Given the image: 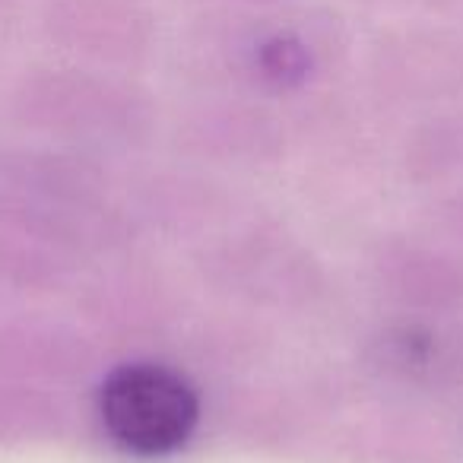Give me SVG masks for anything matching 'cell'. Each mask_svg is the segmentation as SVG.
Here are the masks:
<instances>
[{
    "instance_id": "cell-2",
    "label": "cell",
    "mask_w": 463,
    "mask_h": 463,
    "mask_svg": "<svg viewBox=\"0 0 463 463\" xmlns=\"http://www.w3.org/2000/svg\"><path fill=\"white\" fill-rule=\"evenodd\" d=\"M260 67L267 71V77L279 80V83H289V80H298L308 67V54L298 45L296 39H270L264 48H260Z\"/></svg>"
},
{
    "instance_id": "cell-1",
    "label": "cell",
    "mask_w": 463,
    "mask_h": 463,
    "mask_svg": "<svg viewBox=\"0 0 463 463\" xmlns=\"http://www.w3.org/2000/svg\"><path fill=\"white\" fill-rule=\"evenodd\" d=\"M197 393L165 365H124L99 393V416L111 441L140 457L178 450L197 425Z\"/></svg>"
}]
</instances>
